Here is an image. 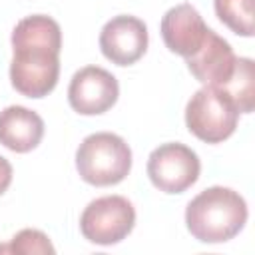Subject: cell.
<instances>
[{"mask_svg": "<svg viewBox=\"0 0 255 255\" xmlns=\"http://www.w3.org/2000/svg\"><path fill=\"white\" fill-rule=\"evenodd\" d=\"M235 60L237 56L233 54L229 42L209 28L201 48L189 58H185V64L189 72L195 76V80H199L203 86L219 88L233 74Z\"/></svg>", "mask_w": 255, "mask_h": 255, "instance_id": "obj_10", "label": "cell"}, {"mask_svg": "<svg viewBox=\"0 0 255 255\" xmlns=\"http://www.w3.org/2000/svg\"><path fill=\"white\" fill-rule=\"evenodd\" d=\"M159 30L165 46L183 58L195 54L209 32L201 14L191 4H177L169 8L161 18Z\"/></svg>", "mask_w": 255, "mask_h": 255, "instance_id": "obj_9", "label": "cell"}, {"mask_svg": "<svg viewBox=\"0 0 255 255\" xmlns=\"http://www.w3.org/2000/svg\"><path fill=\"white\" fill-rule=\"evenodd\" d=\"M80 177L96 187L124 181L131 169V149L124 137L112 131H96L84 137L76 151Z\"/></svg>", "mask_w": 255, "mask_h": 255, "instance_id": "obj_3", "label": "cell"}, {"mask_svg": "<svg viewBox=\"0 0 255 255\" xmlns=\"http://www.w3.org/2000/svg\"><path fill=\"white\" fill-rule=\"evenodd\" d=\"M10 82L26 98L48 96L60 76L62 30L60 24L44 14L22 18L12 30Z\"/></svg>", "mask_w": 255, "mask_h": 255, "instance_id": "obj_1", "label": "cell"}, {"mask_svg": "<svg viewBox=\"0 0 255 255\" xmlns=\"http://www.w3.org/2000/svg\"><path fill=\"white\" fill-rule=\"evenodd\" d=\"M0 251L8 253H54V245L48 235L38 229H22L18 231L8 245H2Z\"/></svg>", "mask_w": 255, "mask_h": 255, "instance_id": "obj_14", "label": "cell"}, {"mask_svg": "<svg viewBox=\"0 0 255 255\" xmlns=\"http://www.w3.org/2000/svg\"><path fill=\"white\" fill-rule=\"evenodd\" d=\"M147 40V26L143 20L120 14L104 24L100 32V50L112 64L131 66L145 54Z\"/></svg>", "mask_w": 255, "mask_h": 255, "instance_id": "obj_8", "label": "cell"}, {"mask_svg": "<svg viewBox=\"0 0 255 255\" xmlns=\"http://www.w3.org/2000/svg\"><path fill=\"white\" fill-rule=\"evenodd\" d=\"M223 92L231 104L237 108L239 114H251L255 106V74H253V60L237 58L233 74L229 80L217 88Z\"/></svg>", "mask_w": 255, "mask_h": 255, "instance_id": "obj_12", "label": "cell"}, {"mask_svg": "<svg viewBox=\"0 0 255 255\" xmlns=\"http://www.w3.org/2000/svg\"><path fill=\"white\" fill-rule=\"evenodd\" d=\"M245 221V199L223 185L203 189L185 207V225L201 243H225L243 229Z\"/></svg>", "mask_w": 255, "mask_h": 255, "instance_id": "obj_2", "label": "cell"}, {"mask_svg": "<svg viewBox=\"0 0 255 255\" xmlns=\"http://www.w3.org/2000/svg\"><path fill=\"white\" fill-rule=\"evenodd\" d=\"M120 96V84L114 74L100 66L80 68L68 86V102L82 116H98L108 112Z\"/></svg>", "mask_w": 255, "mask_h": 255, "instance_id": "obj_7", "label": "cell"}, {"mask_svg": "<svg viewBox=\"0 0 255 255\" xmlns=\"http://www.w3.org/2000/svg\"><path fill=\"white\" fill-rule=\"evenodd\" d=\"M135 225V209L124 195H104L86 205L80 215L82 235L96 245H114L126 239Z\"/></svg>", "mask_w": 255, "mask_h": 255, "instance_id": "obj_5", "label": "cell"}, {"mask_svg": "<svg viewBox=\"0 0 255 255\" xmlns=\"http://www.w3.org/2000/svg\"><path fill=\"white\" fill-rule=\"evenodd\" d=\"M255 0H213L217 18L235 34L251 38L255 34Z\"/></svg>", "mask_w": 255, "mask_h": 255, "instance_id": "obj_13", "label": "cell"}, {"mask_svg": "<svg viewBox=\"0 0 255 255\" xmlns=\"http://www.w3.org/2000/svg\"><path fill=\"white\" fill-rule=\"evenodd\" d=\"M44 135V120L24 106H8L0 112V143L16 153L32 151Z\"/></svg>", "mask_w": 255, "mask_h": 255, "instance_id": "obj_11", "label": "cell"}, {"mask_svg": "<svg viewBox=\"0 0 255 255\" xmlns=\"http://www.w3.org/2000/svg\"><path fill=\"white\" fill-rule=\"evenodd\" d=\"M239 112L217 88H199L185 106L187 129L205 143L225 141L237 128Z\"/></svg>", "mask_w": 255, "mask_h": 255, "instance_id": "obj_4", "label": "cell"}, {"mask_svg": "<svg viewBox=\"0 0 255 255\" xmlns=\"http://www.w3.org/2000/svg\"><path fill=\"white\" fill-rule=\"evenodd\" d=\"M12 183V165L6 157L0 155V195L10 187Z\"/></svg>", "mask_w": 255, "mask_h": 255, "instance_id": "obj_15", "label": "cell"}, {"mask_svg": "<svg viewBox=\"0 0 255 255\" xmlns=\"http://www.w3.org/2000/svg\"><path fill=\"white\" fill-rule=\"evenodd\" d=\"M199 171L197 153L179 141L161 143L147 157L149 181L163 193H183L199 179Z\"/></svg>", "mask_w": 255, "mask_h": 255, "instance_id": "obj_6", "label": "cell"}]
</instances>
